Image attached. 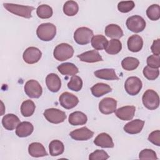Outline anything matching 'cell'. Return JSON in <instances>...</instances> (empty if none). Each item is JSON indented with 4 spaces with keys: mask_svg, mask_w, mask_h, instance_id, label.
<instances>
[{
    "mask_svg": "<svg viewBox=\"0 0 160 160\" xmlns=\"http://www.w3.org/2000/svg\"><path fill=\"white\" fill-rule=\"evenodd\" d=\"M148 18L152 21H157L160 18V7L158 4H152L146 10Z\"/></svg>",
    "mask_w": 160,
    "mask_h": 160,
    "instance_id": "cell-35",
    "label": "cell"
},
{
    "mask_svg": "<svg viewBox=\"0 0 160 160\" xmlns=\"http://www.w3.org/2000/svg\"><path fill=\"white\" fill-rule=\"evenodd\" d=\"M80 61L86 62H96L103 61L102 58L96 50H91L84 52L77 56Z\"/></svg>",
    "mask_w": 160,
    "mask_h": 160,
    "instance_id": "cell-18",
    "label": "cell"
},
{
    "mask_svg": "<svg viewBox=\"0 0 160 160\" xmlns=\"http://www.w3.org/2000/svg\"><path fill=\"white\" fill-rule=\"evenodd\" d=\"M96 77L105 80H118L119 78L116 75L114 69H102L94 72Z\"/></svg>",
    "mask_w": 160,
    "mask_h": 160,
    "instance_id": "cell-24",
    "label": "cell"
},
{
    "mask_svg": "<svg viewBox=\"0 0 160 160\" xmlns=\"http://www.w3.org/2000/svg\"><path fill=\"white\" fill-rule=\"evenodd\" d=\"M46 84L48 89L52 92L59 91L61 87V79L54 73H50L46 76Z\"/></svg>",
    "mask_w": 160,
    "mask_h": 160,
    "instance_id": "cell-15",
    "label": "cell"
},
{
    "mask_svg": "<svg viewBox=\"0 0 160 160\" xmlns=\"http://www.w3.org/2000/svg\"><path fill=\"white\" fill-rule=\"evenodd\" d=\"M139 64V60L133 57H126L124 58L121 62L122 68L126 71L134 70L138 67Z\"/></svg>",
    "mask_w": 160,
    "mask_h": 160,
    "instance_id": "cell-32",
    "label": "cell"
},
{
    "mask_svg": "<svg viewBox=\"0 0 160 160\" xmlns=\"http://www.w3.org/2000/svg\"><path fill=\"white\" fill-rule=\"evenodd\" d=\"M58 71L62 75L74 76L78 72V68L72 63L64 62L58 66Z\"/></svg>",
    "mask_w": 160,
    "mask_h": 160,
    "instance_id": "cell-27",
    "label": "cell"
},
{
    "mask_svg": "<svg viewBox=\"0 0 160 160\" xmlns=\"http://www.w3.org/2000/svg\"><path fill=\"white\" fill-rule=\"evenodd\" d=\"M79 10V6L76 2L73 1H66L63 6V12L68 16L76 15Z\"/></svg>",
    "mask_w": 160,
    "mask_h": 160,
    "instance_id": "cell-33",
    "label": "cell"
},
{
    "mask_svg": "<svg viewBox=\"0 0 160 160\" xmlns=\"http://www.w3.org/2000/svg\"><path fill=\"white\" fill-rule=\"evenodd\" d=\"M126 26L131 31L138 33L142 31L146 28V21L140 16L134 15L129 17L126 22Z\"/></svg>",
    "mask_w": 160,
    "mask_h": 160,
    "instance_id": "cell-6",
    "label": "cell"
},
{
    "mask_svg": "<svg viewBox=\"0 0 160 160\" xmlns=\"http://www.w3.org/2000/svg\"><path fill=\"white\" fill-rule=\"evenodd\" d=\"M109 158L108 153L104 150L97 149L89 156V160H106Z\"/></svg>",
    "mask_w": 160,
    "mask_h": 160,
    "instance_id": "cell-39",
    "label": "cell"
},
{
    "mask_svg": "<svg viewBox=\"0 0 160 160\" xmlns=\"http://www.w3.org/2000/svg\"><path fill=\"white\" fill-rule=\"evenodd\" d=\"M42 56L41 51L36 47H29L23 52L22 58L28 64H34L38 62Z\"/></svg>",
    "mask_w": 160,
    "mask_h": 160,
    "instance_id": "cell-10",
    "label": "cell"
},
{
    "mask_svg": "<svg viewBox=\"0 0 160 160\" xmlns=\"http://www.w3.org/2000/svg\"><path fill=\"white\" fill-rule=\"evenodd\" d=\"M148 140L152 144L159 146H160V131L156 130L152 131L148 137Z\"/></svg>",
    "mask_w": 160,
    "mask_h": 160,
    "instance_id": "cell-42",
    "label": "cell"
},
{
    "mask_svg": "<svg viewBox=\"0 0 160 160\" xmlns=\"http://www.w3.org/2000/svg\"><path fill=\"white\" fill-rule=\"evenodd\" d=\"M69 122L72 126L85 124L88 121L86 115L81 111H75L70 114Z\"/></svg>",
    "mask_w": 160,
    "mask_h": 160,
    "instance_id": "cell-23",
    "label": "cell"
},
{
    "mask_svg": "<svg viewBox=\"0 0 160 160\" xmlns=\"http://www.w3.org/2000/svg\"><path fill=\"white\" fill-rule=\"evenodd\" d=\"M92 37V31L86 27L79 28L74 33V41L80 45H85L89 43Z\"/></svg>",
    "mask_w": 160,
    "mask_h": 160,
    "instance_id": "cell-5",
    "label": "cell"
},
{
    "mask_svg": "<svg viewBox=\"0 0 160 160\" xmlns=\"http://www.w3.org/2000/svg\"><path fill=\"white\" fill-rule=\"evenodd\" d=\"M68 87L69 89L74 91H79L82 87V81L78 76H72L70 81L68 84Z\"/></svg>",
    "mask_w": 160,
    "mask_h": 160,
    "instance_id": "cell-36",
    "label": "cell"
},
{
    "mask_svg": "<svg viewBox=\"0 0 160 160\" xmlns=\"http://www.w3.org/2000/svg\"><path fill=\"white\" fill-rule=\"evenodd\" d=\"M135 6V4L132 1H121L118 4V10L123 13L131 11Z\"/></svg>",
    "mask_w": 160,
    "mask_h": 160,
    "instance_id": "cell-38",
    "label": "cell"
},
{
    "mask_svg": "<svg viewBox=\"0 0 160 160\" xmlns=\"http://www.w3.org/2000/svg\"><path fill=\"white\" fill-rule=\"evenodd\" d=\"M105 34L112 39H118L123 36V31L122 29L117 24H110L105 28Z\"/></svg>",
    "mask_w": 160,
    "mask_h": 160,
    "instance_id": "cell-25",
    "label": "cell"
},
{
    "mask_svg": "<svg viewBox=\"0 0 160 160\" xmlns=\"http://www.w3.org/2000/svg\"><path fill=\"white\" fill-rule=\"evenodd\" d=\"M3 6L8 11L15 15L28 19L32 17L31 12L34 9V8L32 6L14 4L12 3H4Z\"/></svg>",
    "mask_w": 160,
    "mask_h": 160,
    "instance_id": "cell-2",
    "label": "cell"
},
{
    "mask_svg": "<svg viewBox=\"0 0 160 160\" xmlns=\"http://www.w3.org/2000/svg\"><path fill=\"white\" fill-rule=\"evenodd\" d=\"M91 41L92 48L96 50L105 49L108 42L105 36L101 34L94 36Z\"/></svg>",
    "mask_w": 160,
    "mask_h": 160,
    "instance_id": "cell-28",
    "label": "cell"
},
{
    "mask_svg": "<svg viewBox=\"0 0 160 160\" xmlns=\"http://www.w3.org/2000/svg\"><path fill=\"white\" fill-rule=\"evenodd\" d=\"M148 66L152 68L159 69L160 67V57L159 55H151L147 58Z\"/></svg>",
    "mask_w": 160,
    "mask_h": 160,
    "instance_id": "cell-41",
    "label": "cell"
},
{
    "mask_svg": "<svg viewBox=\"0 0 160 160\" xmlns=\"http://www.w3.org/2000/svg\"><path fill=\"white\" fill-rule=\"evenodd\" d=\"M36 14L41 19H48L52 15V9L47 4H42L38 7Z\"/></svg>",
    "mask_w": 160,
    "mask_h": 160,
    "instance_id": "cell-34",
    "label": "cell"
},
{
    "mask_svg": "<svg viewBox=\"0 0 160 160\" xmlns=\"http://www.w3.org/2000/svg\"><path fill=\"white\" fill-rule=\"evenodd\" d=\"M139 158L141 159H158L156 153L150 149H144L142 150L139 152Z\"/></svg>",
    "mask_w": 160,
    "mask_h": 160,
    "instance_id": "cell-40",
    "label": "cell"
},
{
    "mask_svg": "<svg viewBox=\"0 0 160 160\" xmlns=\"http://www.w3.org/2000/svg\"><path fill=\"white\" fill-rule=\"evenodd\" d=\"M72 139L76 141H87L94 136V132L86 127L75 129L69 133Z\"/></svg>",
    "mask_w": 160,
    "mask_h": 160,
    "instance_id": "cell-13",
    "label": "cell"
},
{
    "mask_svg": "<svg viewBox=\"0 0 160 160\" xmlns=\"http://www.w3.org/2000/svg\"><path fill=\"white\" fill-rule=\"evenodd\" d=\"M135 111L136 108L134 106H126L116 109L115 114L121 120L129 121L133 118Z\"/></svg>",
    "mask_w": 160,
    "mask_h": 160,
    "instance_id": "cell-14",
    "label": "cell"
},
{
    "mask_svg": "<svg viewBox=\"0 0 160 160\" xmlns=\"http://www.w3.org/2000/svg\"><path fill=\"white\" fill-rule=\"evenodd\" d=\"M73 54V48L67 43L58 44L56 46L53 52L54 58L59 61H64L72 58Z\"/></svg>",
    "mask_w": 160,
    "mask_h": 160,
    "instance_id": "cell-3",
    "label": "cell"
},
{
    "mask_svg": "<svg viewBox=\"0 0 160 160\" xmlns=\"http://www.w3.org/2000/svg\"><path fill=\"white\" fill-rule=\"evenodd\" d=\"M144 125V121L139 119L132 120L125 124L123 129L125 132L130 134L139 133Z\"/></svg>",
    "mask_w": 160,
    "mask_h": 160,
    "instance_id": "cell-16",
    "label": "cell"
},
{
    "mask_svg": "<svg viewBox=\"0 0 160 160\" xmlns=\"http://www.w3.org/2000/svg\"><path fill=\"white\" fill-rule=\"evenodd\" d=\"M59 99L61 106L67 109L74 108L79 102L78 98L75 95L69 92L62 93Z\"/></svg>",
    "mask_w": 160,
    "mask_h": 160,
    "instance_id": "cell-11",
    "label": "cell"
},
{
    "mask_svg": "<svg viewBox=\"0 0 160 160\" xmlns=\"http://www.w3.org/2000/svg\"><path fill=\"white\" fill-rule=\"evenodd\" d=\"M24 92L31 98H39L42 92V89L40 84L36 80L28 81L24 85Z\"/></svg>",
    "mask_w": 160,
    "mask_h": 160,
    "instance_id": "cell-9",
    "label": "cell"
},
{
    "mask_svg": "<svg viewBox=\"0 0 160 160\" xmlns=\"http://www.w3.org/2000/svg\"><path fill=\"white\" fill-rule=\"evenodd\" d=\"M117 101L111 98H104L99 103V110L104 114H109L116 110Z\"/></svg>",
    "mask_w": 160,
    "mask_h": 160,
    "instance_id": "cell-12",
    "label": "cell"
},
{
    "mask_svg": "<svg viewBox=\"0 0 160 160\" xmlns=\"http://www.w3.org/2000/svg\"><path fill=\"white\" fill-rule=\"evenodd\" d=\"M121 49V42L118 39H112L108 42V45L105 48V51L108 54L114 55L119 53Z\"/></svg>",
    "mask_w": 160,
    "mask_h": 160,
    "instance_id": "cell-30",
    "label": "cell"
},
{
    "mask_svg": "<svg viewBox=\"0 0 160 160\" xmlns=\"http://www.w3.org/2000/svg\"><path fill=\"white\" fill-rule=\"evenodd\" d=\"M20 123L19 118L13 114H8L5 115L2 119V124L3 127L9 131L14 129Z\"/></svg>",
    "mask_w": 160,
    "mask_h": 160,
    "instance_id": "cell-21",
    "label": "cell"
},
{
    "mask_svg": "<svg viewBox=\"0 0 160 160\" xmlns=\"http://www.w3.org/2000/svg\"><path fill=\"white\" fill-rule=\"evenodd\" d=\"M34 130L33 125L28 121H23L20 122L16 129V134L18 137L25 138L32 134Z\"/></svg>",
    "mask_w": 160,
    "mask_h": 160,
    "instance_id": "cell-20",
    "label": "cell"
},
{
    "mask_svg": "<svg viewBox=\"0 0 160 160\" xmlns=\"http://www.w3.org/2000/svg\"><path fill=\"white\" fill-rule=\"evenodd\" d=\"M143 74L148 80H154L159 76V69L152 68L147 66L143 69Z\"/></svg>",
    "mask_w": 160,
    "mask_h": 160,
    "instance_id": "cell-37",
    "label": "cell"
},
{
    "mask_svg": "<svg viewBox=\"0 0 160 160\" xmlns=\"http://www.w3.org/2000/svg\"><path fill=\"white\" fill-rule=\"evenodd\" d=\"M36 34L42 41H51L56 34V28L55 25L50 22L42 23L38 27Z\"/></svg>",
    "mask_w": 160,
    "mask_h": 160,
    "instance_id": "cell-1",
    "label": "cell"
},
{
    "mask_svg": "<svg viewBox=\"0 0 160 160\" xmlns=\"http://www.w3.org/2000/svg\"><path fill=\"white\" fill-rule=\"evenodd\" d=\"M160 39H157L153 41V43L151 47L152 52L155 55H159L160 54Z\"/></svg>",
    "mask_w": 160,
    "mask_h": 160,
    "instance_id": "cell-43",
    "label": "cell"
},
{
    "mask_svg": "<svg viewBox=\"0 0 160 160\" xmlns=\"http://www.w3.org/2000/svg\"><path fill=\"white\" fill-rule=\"evenodd\" d=\"M142 81L141 79L136 76H131L128 78L124 83V88L126 91L131 96L137 95L142 88Z\"/></svg>",
    "mask_w": 160,
    "mask_h": 160,
    "instance_id": "cell-8",
    "label": "cell"
},
{
    "mask_svg": "<svg viewBox=\"0 0 160 160\" xmlns=\"http://www.w3.org/2000/svg\"><path fill=\"white\" fill-rule=\"evenodd\" d=\"M43 114L48 121L53 124L62 122L66 118V113L64 111L56 108L47 109Z\"/></svg>",
    "mask_w": 160,
    "mask_h": 160,
    "instance_id": "cell-7",
    "label": "cell"
},
{
    "mask_svg": "<svg viewBox=\"0 0 160 160\" xmlns=\"http://www.w3.org/2000/svg\"><path fill=\"white\" fill-rule=\"evenodd\" d=\"M94 143L103 148H112L114 146L112 138L105 132L99 134L94 140Z\"/></svg>",
    "mask_w": 160,
    "mask_h": 160,
    "instance_id": "cell-17",
    "label": "cell"
},
{
    "mask_svg": "<svg viewBox=\"0 0 160 160\" xmlns=\"http://www.w3.org/2000/svg\"><path fill=\"white\" fill-rule=\"evenodd\" d=\"M91 91L94 96L99 98L108 92H110L112 91V89L109 85L105 83L99 82L94 85L91 88Z\"/></svg>",
    "mask_w": 160,
    "mask_h": 160,
    "instance_id": "cell-26",
    "label": "cell"
},
{
    "mask_svg": "<svg viewBox=\"0 0 160 160\" xmlns=\"http://www.w3.org/2000/svg\"><path fill=\"white\" fill-rule=\"evenodd\" d=\"M36 106L31 100H26L22 102L21 106V112L24 117L32 116L35 111Z\"/></svg>",
    "mask_w": 160,
    "mask_h": 160,
    "instance_id": "cell-31",
    "label": "cell"
},
{
    "mask_svg": "<svg viewBox=\"0 0 160 160\" xmlns=\"http://www.w3.org/2000/svg\"><path fill=\"white\" fill-rule=\"evenodd\" d=\"M142 101L144 106L147 109L154 110L159 107V97L155 91L152 89H148L142 95Z\"/></svg>",
    "mask_w": 160,
    "mask_h": 160,
    "instance_id": "cell-4",
    "label": "cell"
},
{
    "mask_svg": "<svg viewBox=\"0 0 160 160\" xmlns=\"http://www.w3.org/2000/svg\"><path fill=\"white\" fill-rule=\"evenodd\" d=\"M28 152L32 157L39 158L48 156L44 146L40 142H32L28 146Z\"/></svg>",
    "mask_w": 160,
    "mask_h": 160,
    "instance_id": "cell-22",
    "label": "cell"
},
{
    "mask_svg": "<svg viewBox=\"0 0 160 160\" xmlns=\"http://www.w3.org/2000/svg\"><path fill=\"white\" fill-rule=\"evenodd\" d=\"M49 150L50 155L52 156H57L63 153L64 146L63 143L59 140H52L49 145Z\"/></svg>",
    "mask_w": 160,
    "mask_h": 160,
    "instance_id": "cell-29",
    "label": "cell"
},
{
    "mask_svg": "<svg viewBox=\"0 0 160 160\" xmlns=\"http://www.w3.org/2000/svg\"><path fill=\"white\" fill-rule=\"evenodd\" d=\"M127 44L129 51L133 52H137L141 50L143 46V40L140 36L134 34L128 38Z\"/></svg>",
    "mask_w": 160,
    "mask_h": 160,
    "instance_id": "cell-19",
    "label": "cell"
}]
</instances>
